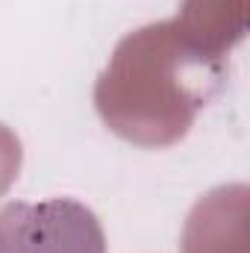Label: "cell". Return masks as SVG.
Masks as SVG:
<instances>
[{"mask_svg":"<svg viewBox=\"0 0 250 253\" xmlns=\"http://www.w3.org/2000/svg\"><path fill=\"white\" fill-rule=\"evenodd\" d=\"M0 253H106V236L80 200H15L0 209Z\"/></svg>","mask_w":250,"mask_h":253,"instance_id":"1","label":"cell"}]
</instances>
